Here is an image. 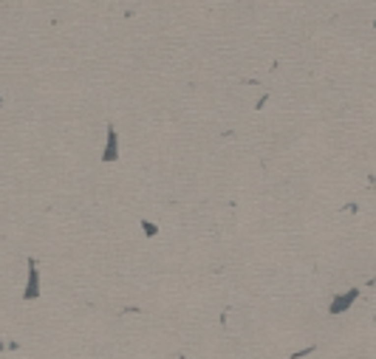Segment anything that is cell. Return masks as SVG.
Here are the masks:
<instances>
[{
	"label": "cell",
	"instance_id": "cell-1",
	"mask_svg": "<svg viewBox=\"0 0 376 359\" xmlns=\"http://www.w3.org/2000/svg\"><path fill=\"white\" fill-rule=\"evenodd\" d=\"M353 297H356V292H348V294H342V297H337V300L331 303V314H342V311L353 303Z\"/></svg>",
	"mask_w": 376,
	"mask_h": 359
}]
</instances>
